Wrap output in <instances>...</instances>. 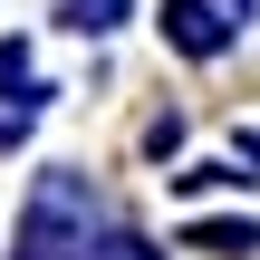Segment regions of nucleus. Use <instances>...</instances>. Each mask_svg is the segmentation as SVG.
Listing matches in <instances>:
<instances>
[{"mask_svg": "<svg viewBox=\"0 0 260 260\" xmlns=\"http://www.w3.org/2000/svg\"><path fill=\"white\" fill-rule=\"evenodd\" d=\"M164 29H174V39H183L193 58H203V48H222V19H212L203 0H174V10H164Z\"/></svg>", "mask_w": 260, "mask_h": 260, "instance_id": "f257e3e1", "label": "nucleus"}, {"mask_svg": "<svg viewBox=\"0 0 260 260\" xmlns=\"http://www.w3.org/2000/svg\"><path fill=\"white\" fill-rule=\"evenodd\" d=\"M58 10H68V19H77V29H106V19H116V10H125V0H58Z\"/></svg>", "mask_w": 260, "mask_h": 260, "instance_id": "f03ea898", "label": "nucleus"}, {"mask_svg": "<svg viewBox=\"0 0 260 260\" xmlns=\"http://www.w3.org/2000/svg\"><path fill=\"white\" fill-rule=\"evenodd\" d=\"M87 260H154V251H145V241H96Z\"/></svg>", "mask_w": 260, "mask_h": 260, "instance_id": "7ed1b4c3", "label": "nucleus"}]
</instances>
